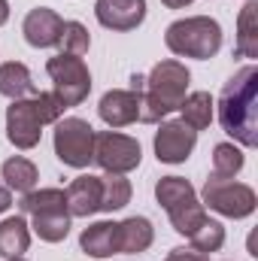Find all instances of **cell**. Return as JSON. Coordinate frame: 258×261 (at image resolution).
Masks as SVG:
<instances>
[{
    "instance_id": "1",
    "label": "cell",
    "mask_w": 258,
    "mask_h": 261,
    "mask_svg": "<svg viewBox=\"0 0 258 261\" xmlns=\"http://www.w3.org/2000/svg\"><path fill=\"white\" fill-rule=\"evenodd\" d=\"M216 116L222 130L240 149L258 146V67H240L222 88L216 100Z\"/></svg>"
},
{
    "instance_id": "2",
    "label": "cell",
    "mask_w": 258,
    "mask_h": 261,
    "mask_svg": "<svg viewBox=\"0 0 258 261\" xmlns=\"http://www.w3.org/2000/svg\"><path fill=\"white\" fill-rule=\"evenodd\" d=\"M164 43L176 58H197L210 61L222 49V24L210 15H186L167 24Z\"/></svg>"
},
{
    "instance_id": "3",
    "label": "cell",
    "mask_w": 258,
    "mask_h": 261,
    "mask_svg": "<svg viewBox=\"0 0 258 261\" xmlns=\"http://www.w3.org/2000/svg\"><path fill=\"white\" fill-rule=\"evenodd\" d=\"M52 146H55V158L64 167L85 170L88 164H94V128L79 116H64L55 122Z\"/></svg>"
},
{
    "instance_id": "4",
    "label": "cell",
    "mask_w": 258,
    "mask_h": 261,
    "mask_svg": "<svg viewBox=\"0 0 258 261\" xmlns=\"http://www.w3.org/2000/svg\"><path fill=\"white\" fill-rule=\"evenodd\" d=\"M200 203L225 219H249L258 206L255 189L237 179H219L210 176L200 189Z\"/></svg>"
},
{
    "instance_id": "5",
    "label": "cell",
    "mask_w": 258,
    "mask_h": 261,
    "mask_svg": "<svg viewBox=\"0 0 258 261\" xmlns=\"http://www.w3.org/2000/svg\"><path fill=\"white\" fill-rule=\"evenodd\" d=\"M46 73L52 79V91L61 97L67 110L79 107L91 94V70L79 55H64V52L52 55L46 61Z\"/></svg>"
},
{
    "instance_id": "6",
    "label": "cell",
    "mask_w": 258,
    "mask_h": 261,
    "mask_svg": "<svg viewBox=\"0 0 258 261\" xmlns=\"http://www.w3.org/2000/svg\"><path fill=\"white\" fill-rule=\"evenodd\" d=\"M143 161L140 140L122 130H94V164L104 173H122L128 176Z\"/></svg>"
},
{
    "instance_id": "7",
    "label": "cell",
    "mask_w": 258,
    "mask_h": 261,
    "mask_svg": "<svg viewBox=\"0 0 258 261\" xmlns=\"http://www.w3.org/2000/svg\"><path fill=\"white\" fill-rule=\"evenodd\" d=\"M189 82H192L189 67L183 61H176V58H164V61H158L149 70L143 91L149 97H155L167 113H173V110H179L183 97L189 94Z\"/></svg>"
},
{
    "instance_id": "8",
    "label": "cell",
    "mask_w": 258,
    "mask_h": 261,
    "mask_svg": "<svg viewBox=\"0 0 258 261\" xmlns=\"http://www.w3.org/2000/svg\"><path fill=\"white\" fill-rule=\"evenodd\" d=\"M155 158L161 164H183L189 161L197 146V130H192L183 119H164L155 130Z\"/></svg>"
},
{
    "instance_id": "9",
    "label": "cell",
    "mask_w": 258,
    "mask_h": 261,
    "mask_svg": "<svg viewBox=\"0 0 258 261\" xmlns=\"http://www.w3.org/2000/svg\"><path fill=\"white\" fill-rule=\"evenodd\" d=\"M43 128H46V125L40 122V116H37L31 97H24V100H9V107H6V140H9L15 149L28 152V149H34V146H40Z\"/></svg>"
},
{
    "instance_id": "10",
    "label": "cell",
    "mask_w": 258,
    "mask_h": 261,
    "mask_svg": "<svg viewBox=\"0 0 258 261\" xmlns=\"http://www.w3.org/2000/svg\"><path fill=\"white\" fill-rule=\"evenodd\" d=\"M94 18L107 31H137L146 21V0H97Z\"/></svg>"
},
{
    "instance_id": "11",
    "label": "cell",
    "mask_w": 258,
    "mask_h": 261,
    "mask_svg": "<svg viewBox=\"0 0 258 261\" xmlns=\"http://www.w3.org/2000/svg\"><path fill=\"white\" fill-rule=\"evenodd\" d=\"M61 28H64V18L55 9H49V6L31 9L24 15V21H21V34H24L28 46H34V49H52V46H58Z\"/></svg>"
},
{
    "instance_id": "12",
    "label": "cell",
    "mask_w": 258,
    "mask_h": 261,
    "mask_svg": "<svg viewBox=\"0 0 258 261\" xmlns=\"http://www.w3.org/2000/svg\"><path fill=\"white\" fill-rule=\"evenodd\" d=\"M97 116L110 130L128 128L137 122V94L128 88H110L97 103Z\"/></svg>"
},
{
    "instance_id": "13",
    "label": "cell",
    "mask_w": 258,
    "mask_h": 261,
    "mask_svg": "<svg viewBox=\"0 0 258 261\" xmlns=\"http://www.w3.org/2000/svg\"><path fill=\"white\" fill-rule=\"evenodd\" d=\"M64 197H67V213L73 219H88V216L100 213V176H94V173L76 176L64 189Z\"/></svg>"
},
{
    "instance_id": "14",
    "label": "cell",
    "mask_w": 258,
    "mask_h": 261,
    "mask_svg": "<svg viewBox=\"0 0 258 261\" xmlns=\"http://www.w3.org/2000/svg\"><path fill=\"white\" fill-rule=\"evenodd\" d=\"M79 249L91 258H110L119 255V222L113 219H100L91 222L88 228H82L79 234Z\"/></svg>"
},
{
    "instance_id": "15",
    "label": "cell",
    "mask_w": 258,
    "mask_h": 261,
    "mask_svg": "<svg viewBox=\"0 0 258 261\" xmlns=\"http://www.w3.org/2000/svg\"><path fill=\"white\" fill-rule=\"evenodd\" d=\"M155 228L146 216H128L119 222V255H140L152 246Z\"/></svg>"
},
{
    "instance_id": "16",
    "label": "cell",
    "mask_w": 258,
    "mask_h": 261,
    "mask_svg": "<svg viewBox=\"0 0 258 261\" xmlns=\"http://www.w3.org/2000/svg\"><path fill=\"white\" fill-rule=\"evenodd\" d=\"M0 179H3V186H6L12 195H28L31 189H37L40 170H37V164H34L31 158H24V155H12V158L3 161V167H0Z\"/></svg>"
},
{
    "instance_id": "17",
    "label": "cell",
    "mask_w": 258,
    "mask_h": 261,
    "mask_svg": "<svg viewBox=\"0 0 258 261\" xmlns=\"http://www.w3.org/2000/svg\"><path fill=\"white\" fill-rule=\"evenodd\" d=\"M31 225L24 216H6L0 222V258H21L31 249Z\"/></svg>"
},
{
    "instance_id": "18",
    "label": "cell",
    "mask_w": 258,
    "mask_h": 261,
    "mask_svg": "<svg viewBox=\"0 0 258 261\" xmlns=\"http://www.w3.org/2000/svg\"><path fill=\"white\" fill-rule=\"evenodd\" d=\"M0 94L6 100H24V97L37 94V85H34L28 64H21V61L0 64Z\"/></svg>"
},
{
    "instance_id": "19",
    "label": "cell",
    "mask_w": 258,
    "mask_h": 261,
    "mask_svg": "<svg viewBox=\"0 0 258 261\" xmlns=\"http://www.w3.org/2000/svg\"><path fill=\"white\" fill-rule=\"evenodd\" d=\"M70 228H73V216L67 210H49V213L31 216V234H37L43 243H61V240H67Z\"/></svg>"
},
{
    "instance_id": "20",
    "label": "cell",
    "mask_w": 258,
    "mask_h": 261,
    "mask_svg": "<svg viewBox=\"0 0 258 261\" xmlns=\"http://www.w3.org/2000/svg\"><path fill=\"white\" fill-rule=\"evenodd\" d=\"M179 113H183V122L192 130H207L216 119V100L210 91H192L183 97Z\"/></svg>"
},
{
    "instance_id": "21",
    "label": "cell",
    "mask_w": 258,
    "mask_h": 261,
    "mask_svg": "<svg viewBox=\"0 0 258 261\" xmlns=\"http://www.w3.org/2000/svg\"><path fill=\"white\" fill-rule=\"evenodd\" d=\"M237 55L258 58V3L246 0L237 15Z\"/></svg>"
},
{
    "instance_id": "22",
    "label": "cell",
    "mask_w": 258,
    "mask_h": 261,
    "mask_svg": "<svg viewBox=\"0 0 258 261\" xmlns=\"http://www.w3.org/2000/svg\"><path fill=\"white\" fill-rule=\"evenodd\" d=\"M134 186L122 173H104L100 176V213H119L131 203Z\"/></svg>"
},
{
    "instance_id": "23",
    "label": "cell",
    "mask_w": 258,
    "mask_h": 261,
    "mask_svg": "<svg viewBox=\"0 0 258 261\" xmlns=\"http://www.w3.org/2000/svg\"><path fill=\"white\" fill-rule=\"evenodd\" d=\"M167 216H170V225H173V231L176 234H183L186 240H189V234L197 231L203 222H207V206L192 197V200H186V203H176L173 210H167Z\"/></svg>"
},
{
    "instance_id": "24",
    "label": "cell",
    "mask_w": 258,
    "mask_h": 261,
    "mask_svg": "<svg viewBox=\"0 0 258 261\" xmlns=\"http://www.w3.org/2000/svg\"><path fill=\"white\" fill-rule=\"evenodd\" d=\"M246 164V152L237 143H216L213 149V176L219 179H234Z\"/></svg>"
},
{
    "instance_id": "25",
    "label": "cell",
    "mask_w": 258,
    "mask_h": 261,
    "mask_svg": "<svg viewBox=\"0 0 258 261\" xmlns=\"http://www.w3.org/2000/svg\"><path fill=\"white\" fill-rule=\"evenodd\" d=\"M18 210L24 216H37V213H49V210H67L64 189H31L28 195H21Z\"/></svg>"
},
{
    "instance_id": "26",
    "label": "cell",
    "mask_w": 258,
    "mask_h": 261,
    "mask_svg": "<svg viewBox=\"0 0 258 261\" xmlns=\"http://www.w3.org/2000/svg\"><path fill=\"white\" fill-rule=\"evenodd\" d=\"M192 197H197L194 195V186L189 179H183V176H161L155 182V200L164 210H173L176 203H186Z\"/></svg>"
},
{
    "instance_id": "27",
    "label": "cell",
    "mask_w": 258,
    "mask_h": 261,
    "mask_svg": "<svg viewBox=\"0 0 258 261\" xmlns=\"http://www.w3.org/2000/svg\"><path fill=\"white\" fill-rule=\"evenodd\" d=\"M189 246H192V249H197V252H203V255L219 252V249L225 246V225L207 216V222H203L197 231H192V234H189Z\"/></svg>"
},
{
    "instance_id": "28",
    "label": "cell",
    "mask_w": 258,
    "mask_h": 261,
    "mask_svg": "<svg viewBox=\"0 0 258 261\" xmlns=\"http://www.w3.org/2000/svg\"><path fill=\"white\" fill-rule=\"evenodd\" d=\"M58 49H61L64 55H79V58H82V55L91 49V34H88V28H85L82 21H64Z\"/></svg>"
},
{
    "instance_id": "29",
    "label": "cell",
    "mask_w": 258,
    "mask_h": 261,
    "mask_svg": "<svg viewBox=\"0 0 258 261\" xmlns=\"http://www.w3.org/2000/svg\"><path fill=\"white\" fill-rule=\"evenodd\" d=\"M31 103H34V110H37L43 125H55L58 119H64L67 107L61 103V97L55 91H37V94H31Z\"/></svg>"
},
{
    "instance_id": "30",
    "label": "cell",
    "mask_w": 258,
    "mask_h": 261,
    "mask_svg": "<svg viewBox=\"0 0 258 261\" xmlns=\"http://www.w3.org/2000/svg\"><path fill=\"white\" fill-rule=\"evenodd\" d=\"M167 261H210L203 252H197L192 246H176V249H170V255Z\"/></svg>"
},
{
    "instance_id": "31",
    "label": "cell",
    "mask_w": 258,
    "mask_h": 261,
    "mask_svg": "<svg viewBox=\"0 0 258 261\" xmlns=\"http://www.w3.org/2000/svg\"><path fill=\"white\" fill-rule=\"evenodd\" d=\"M9 206H12V192H9V189L3 186V179H0V216H3Z\"/></svg>"
},
{
    "instance_id": "32",
    "label": "cell",
    "mask_w": 258,
    "mask_h": 261,
    "mask_svg": "<svg viewBox=\"0 0 258 261\" xmlns=\"http://www.w3.org/2000/svg\"><path fill=\"white\" fill-rule=\"evenodd\" d=\"M143 88H146V76H143V73H134V76H131L128 91H134V94H140Z\"/></svg>"
},
{
    "instance_id": "33",
    "label": "cell",
    "mask_w": 258,
    "mask_h": 261,
    "mask_svg": "<svg viewBox=\"0 0 258 261\" xmlns=\"http://www.w3.org/2000/svg\"><path fill=\"white\" fill-rule=\"evenodd\" d=\"M167 9H186V6H192L194 0H161Z\"/></svg>"
},
{
    "instance_id": "34",
    "label": "cell",
    "mask_w": 258,
    "mask_h": 261,
    "mask_svg": "<svg viewBox=\"0 0 258 261\" xmlns=\"http://www.w3.org/2000/svg\"><path fill=\"white\" fill-rule=\"evenodd\" d=\"M9 21V0H0V28Z\"/></svg>"
},
{
    "instance_id": "35",
    "label": "cell",
    "mask_w": 258,
    "mask_h": 261,
    "mask_svg": "<svg viewBox=\"0 0 258 261\" xmlns=\"http://www.w3.org/2000/svg\"><path fill=\"white\" fill-rule=\"evenodd\" d=\"M6 261H28V258H24V255H21V258H6Z\"/></svg>"
},
{
    "instance_id": "36",
    "label": "cell",
    "mask_w": 258,
    "mask_h": 261,
    "mask_svg": "<svg viewBox=\"0 0 258 261\" xmlns=\"http://www.w3.org/2000/svg\"><path fill=\"white\" fill-rule=\"evenodd\" d=\"M164 261H167V258H164Z\"/></svg>"
}]
</instances>
